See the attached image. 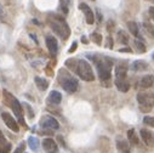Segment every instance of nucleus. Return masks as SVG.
Instances as JSON below:
<instances>
[{"mask_svg":"<svg viewBox=\"0 0 154 153\" xmlns=\"http://www.w3.org/2000/svg\"><path fill=\"white\" fill-rule=\"evenodd\" d=\"M130 142L125 141V140H118L116 141V148L121 152V153H130Z\"/></svg>","mask_w":154,"mask_h":153,"instance_id":"nucleus-18","label":"nucleus"},{"mask_svg":"<svg viewBox=\"0 0 154 153\" xmlns=\"http://www.w3.org/2000/svg\"><path fill=\"white\" fill-rule=\"evenodd\" d=\"M153 58H154V52H153Z\"/></svg>","mask_w":154,"mask_h":153,"instance_id":"nucleus-39","label":"nucleus"},{"mask_svg":"<svg viewBox=\"0 0 154 153\" xmlns=\"http://www.w3.org/2000/svg\"><path fill=\"white\" fill-rule=\"evenodd\" d=\"M143 27H144V30L154 39V26L149 22H143Z\"/></svg>","mask_w":154,"mask_h":153,"instance_id":"nucleus-25","label":"nucleus"},{"mask_svg":"<svg viewBox=\"0 0 154 153\" xmlns=\"http://www.w3.org/2000/svg\"><path fill=\"white\" fill-rule=\"evenodd\" d=\"M61 6H62V9H63V12H65V14H67V12H68L67 6L65 5V3H63V2H61Z\"/></svg>","mask_w":154,"mask_h":153,"instance_id":"nucleus-35","label":"nucleus"},{"mask_svg":"<svg viewBox=\"0 0 154 153\" xmlns=\"http://www.w3.org/2000/svg\"><path fill=\"white\" fill-rule=\"evenodd\" d=\"M58 75H59L58 77L59 84L62 85L63 90L67 91L68 94H73V93H75V91L78 90V87H79L78 80L74 77H72L66 69H61L59 73H58Z\"/></svg>","mask_w":154,"mask_h":153,"instance_id":"nucleus-4","label":"nucleus"},{"mask_svg":"<svg viewBox=\"0 0 154 153\" xmlns=\"http://www.w3.org/2000/svg\"><path fill=\"white\" fill-rule=\"evenodd\" d=\"M140 134H141V137H142L143 142L147 146H149V147H153L154 146V134L150 130H148V129H141Z\"/></svg>","mask_w":154,"mask_h":153,"instance_id":"nucleus-10","label":"nucleus"},{"mask_svg":"<svg viewBox=\"0 0 154 153\" xmlns=\"http://www.w3.org/2000/svg\"><path fill=\"white\" fill-rule=\"evenodd\" d=\"M154 85V75H144L141 78V80L138 81V86L142 87V89H149Z\"/></svg>","mask_w":154,"mask_h":153,"instance_id":"nucleus-12","label":"nucleus"},{"mask_svg":"<svg viewBox=\"0 0 154 153\" xmlns=\"http://www.w3.org/2000/svg\"><path fill=\"white\" fill-rule=\"evenodd\" d=\"M118 40L121 44H128L129 43V35L124 32V30H119L118 32Z\"/></svg>","mask_w":154,"mask_h":153,"instance_id":"nucleus-24","label":"nucleus"},{"mask_svg":"<svg viewBox=\"0 0 154 153\" xmlns=\"http://www.w3.org/2000/svg\"><path fill=\"white\" fill-rule=\"evenodd\" d=\"M40 127L44 129H50V130H57L59 128L58 121L51 117V115H44L40 119Z\"/></svg>","mask_w":154,"mask_h":153,"instance_id":"nucleus-6","label":"nucleus"},{"mask_svg":"<svg viewBox=\"0 0 154 153\" xmlns=\"http://www.w3.org/2000/svg\"><path fill=\"white\" fill-rule=\"evenodd\" d=\"M35 84H37L38 89L41 90V91L46 90L47 86H49V81H47L45 78H41V77H37V78H35Z\"/></svg>","mask_w":154,"mask_h":153,"instance_id":"nucleus-21","label":"nucleus"},{"mask_svg":"<svg viewBox=\"0 0 154 153\" xmlns=\"http://www.w3.org/2000/svg\"><path fill=\"white\" fill-rule=\"evenodd\" d=\"M46 46L49 49V52L51 54L52 57H55L58 52V43L56 40V38L53 37H46Z\"/></svg>","mask_w":154,"mask_h":153,"instance_id":"nucleus-11","label":"nucleus"},{"mask_svg":"<svg viewBox=\"0 0 154 153\" xmlns=\"http://www.w3.org/2000/svg\"><path fill=\"white\" fill-rule=\"evenodd\" d=\"M94 62L97 67V72H98V77L100 79L102 80L103 84L107 85V81L110 80V72H112V67H113V61L109 58V57H106V56H100V57H95L92 58ZM108 87V85H107Z\"/></svg>","mask_w":154,"mask_h":153,"instance_id":"nucleus-2","label":"nucleus"},{"mask_svg":"<svg viewBox=\"0 0 154 153\" xmlns=\"http://www.w3.org/2000/svg\"><path fill=\"white\" fill-rule=\"evenodd\" d=\"M3 136H4V135H3V133H2V131H0V137H3Z\"/></svg>","mask_w":154,"mask_h":153,"instance_id":"nucleus-38","label":"nucleus"},{"mask_svg":"<svg viewBox=\"0 0 154 153\" xmlns=\"http://www.w3.org/2000/svg\"><path fill=\"white\" fill-rule=\"evenodd\" d=\"M135 47H136V50H137V52L138 54H143V52H146L147 51V49H146V45L141 41V40H135Z\"/></svg>","mask_w":154,"mask_h":153,"instance_id":"nucleus-26","label":"nucleus"},{"mask_svg":"<svg viewBox=\"0 0 154 153\" xmlns=\"http://www.w3.org/2000/svg\"><path fill=\"white\" fill-rule=\"evenodd\" d=\"M114 84L120 93H128L130 90V83L126 79H115Z\"/></svg>","mask_w":154,"mask_h":153,"instance_id":"nucleus-13","label":"nucleus"},{"mask_svg":"<svg viewBox=\"0 0 154 153\" xmlns=\"http://www.w3.org/2000/svg\"><path fill=\"white\" fill-rule=\"evenodd\" d=\"M11 143L3 136V137H0V153H10L11 152Z\"/></svg>","mask_w":154,"mask_h":153,"instance_id":"nucleus-17","label":"nucleus"},{"mask_svg":"<svg viewBox=\"0 0 154 153\" xmlns=\"http://www.w3.org/2000/svg\"><path fill=\"white\" fill-rule=\"evenodd\" d=\"M66 66L74 71L78 77H80V79L85 80V81H94L95 80V74L94 71H92L91 66L86 62L85 60H68L66 61Z\"/></svg>","mask_w":154,"mask_h":153,"instance_id":"nucleus-1","label":"nucleus"},{"mask_svg":"<svg viewBox=\"0 0 154 153\" xmlns=\"http://www.w3.org/2000/svg\"><path fill=\"white\" fill-rule=\"evenodd\" d=\"M83 43H87V40L85 39V37H83Z\"/></svg>","mask_w":154,"mask_h":153,"instance_id":"nucleus-37","label":"nucleus"},{"mask_svg":"<svg viewBox=\"0 0 154 153\" xmlns=\"http://www.w3.org/2000/svg\"><path fill=\"white\" fill-rule=\"evenodd\" d=\"M128 28H129L130 33H131L134 37H138V26H137L136 22H134V21L128 22Z\"/></svg>","mask_w":154,"mask_h":153,"instance_id":"nucleus-23","label":"nucleus"},{"mask_svg":"<svg viewBox=\"0 0 154 153\" xmlns=\"http://www.w3.org/2000/svg\"><path fill=\"white\" fill-rule=\"evenodd\" d=\"M4 95H5V102L12 108L15 115L17 117V119L20 120V123H22L24 127H26V123H24V119H23V111H22V106L21 103L18 102V100L16 97H14L8 91H4Z\"/></svg>","mask_w":154,"mask_h":153,"instance_id":"nucleus-5","label":"nucleus"},{"mask_svg":"<svg viewBox=\"0 0 154 153\" xmlns=\"http://www.w3.org/2000/svg\"><path fill=\"white\" fill-rule=\"evenodd\" d=\"M140 109H141V112H144V113H147V112H149L150 109H152V107H149V106H140Z\"/></svg>","mask_w":154,"mask_h":153,"instance_id":"nucleus-30","label":"nucleus"},{"mask_svg":"<svg viewBox=\"0 0 154 153\" xmlns=\"http://www.w3.org/2000/svg\"><path fill=\"white\" fill-rule=\"evenodd\" d=\"M126 74H128V67L125 66H118L115 68V79H126Z\"/></svg>","mask_w":154,"mask_h":153,"instance_id":"nucleus-19","label":"nucleus"},{"mask_svg":"<svg viewBox=\"0 0 154 153\" xmlns=\"http://www.w3.org/2000/svg\"><path fill=\"white\" fill-rule=\"evenodd\" d=\"M24 148H26V143H24V142H21L20 146L17 147V149L15 151V153H22V152L24 151Z\"/></svg>","mask_w":154,"mask_h":153,"instance_id":"nucleus-29","label":"nucleus"},{"mask_svg":"<svg viewBox=\"0 0 154 153\" xmlns=\"http://www.w3.org/2000/svg\"><path fill=\"white\" fill-rule=\"evenodd\" d=\"M91 39H92V41H94L96 45H101L102 44V35L100 33H92Z\"/></svg>","mask_w":154,"mask_h":153,"instance_id":"nucleus-27","label":"nucleus"},{"mask_svg":"<svg viewBox=\"0 0 154 153\" xmlns=\"http://www.w3.org/2000/svg\"><path fill=\"white\" fill-rule=\"evenodd\" d=\"M107 47H109V49H112V47H113V40H112V38H110V37H108V38H107Z\"/></svg>","mask_w":154,"mask_h":153,"instance_id":"nucleus-32","label":"nucleus"},{"mask_svg":"<svg viewBox=\"0 0 154 153\" xmlns=\"http://www.w3.org/2000/svg\"><path fill=\"white\" fill-rule=\"evenodd\" d=\"M28 145L30 147L33 152H38L39 151V147H40V142L39 140L35 137V136H29L28 137Z\"/></svg>","mask_w":154,"mask_h":153,"instance_id":"nucleus-20","label":"nucleus"},{"mask_svg":"<svg viewBox=\"0 0 154 153\" xmlns=\"http://www.w3.org/2000/svg\"><path fill=\"white\" fill-rule=\"evenodd\" d=\"M113 24H114V23H113L112 21H109V22H108V24H107V27H108V30H109V32H110V30L113 29V28H112V27H113Z\"/></svg>","mask_w":154,"mask_h":153,"instance_id":"nucleus-36","label":"nucleus"},{"mask_svg":"<svg viewBox=\"0 0 154 153\" xmlns=\"http://www.w3.org/2000/svg\"><path fill=\"white\" fill-rule=\"evenodd\" d=\"M143 123L146 125H149V127L154 128V117H144L143 118Z\"/></svg>","mask_w":154,"mask_h":153,"instance_id":"nucleus-28","label":"nucleus"},{"mask_svg":"<svg viewBox=\"0 0 154 153\" xmlns=\"http://www.w3.org/2000/svg\"><path fill=\"white\" fill-rule=\"evenodd\" d=\"M47 21H49V24L52 28L53 32L57 35H59L62 39H67L71 35V29H69L67 22L63 20V17H61V16L53 14V15L49 16Z\"/></svg>","mask_w":154,"mask_h":153,"instance_id":"nucleus-3","label":"nucleus"},{"mask_svg":"<svg viewBox=\"0 0 154 153\" xmlns=\"http://www.w3.org/2000/svg\"><path fill=\"white\" fill-rule=\"evenodd\" d=\"M128 139H129V142H130L131 145H134V146L138 145V137H137L136 131H135L134 129H130V130L128 131Z\"/></svg>","mask_w":154,"mask_h":153,"instance_id":"nucleus-22","label":"nucleus"},{"mask_svg":"<svg viewBox=\"0 0 154 153\" xmlns=\"http://www.w3.org/2000/svg\"><path fill=\"white\" fill-rule=\"evenodd\" d=\"M77 46H78V43H77V41H74V43L72 44V47L68 50V52H69V54H73V52L77 50Z\"/></svg>","mask_w":154,"mask_h":153,"instance_id":"nucleus-31","label":"nucleus"},{"mask_svg":"<svg viewBox=\"0 0 154 153\" xmlns=\"http://www.w3.org/2000/svg\"><path fill=\"white\" fill-rule=\"evenodd\" d=\"M2 118H3V120H4L5 125H6L10 130H12V131H15V133H18L20 127H18V124H17V121L12 118V115H11V114H9V113L4 112V113H2Z\"/></svg>","mask_w":154,"mask_h":153,"instance_id":"nucleus-7","label":"nucleus"},{"mask_svg":"<svg viewBox=\"0 0 154 153\" xmlns=\"http://www.w3.org/2000/svg\"><path fill=\"white\" fill-rule=\"evenodd\" d=\"M131 69L135 71V72H143V71L148 69V63L146 62V61H142V60L135 61V62L131 65Z\"/></svg>","mask_w":154,"mask_h":153,"instance_id":"nucleus-16","label":"nucleus"},{"mask_svg":"<svg viewBox=\"0 0 154 153\" xmlns=\"http://www.w3.org/2000/svg\"><path fill=\"white\" fill-rule=\"evenodd\" d=\"M79 9L84 12L85 18H86V23H87V24H92V23L95 22V15H94V12H92V10H91L85 3H81V4L79 5Z\"/></svg>","mask_w":154,"mask_h":153,"instance_id":"nucleus-9","label":"nucleus"},{"mask_svg":"<svg viewBox=\"0 0 154 153\" xmlns=\"http://www.w3.org/2000/svg\"><path fill=\"white\" fill-rule=\"evenodd\" d=\"M149 15H150V17H152L153 21H154V8H153V6L149 8Z\"/></svg>","mask_w":154,"mask_h":153,"instance_id":"nucleus-33","label":"nucleus"},{"mask_svg":"<svg viewBox=\"0 0 154 153\" xmlns=\"http://www.w3.org/2000/svg\"><path fill=\"white\" fill-rule=\"evenodd\" d=\"M119 51H120V52H132V50H131L130 47H125V49H120Z\"/></svg>","mask_w":154,"mask_h":153,"instance_id":"nucleus-34","label":"nucleus"},{"mask_svg":"<svg viewBox=\"0 0 154 153\" xmlns=\"http://www.w3.org/2000/svg\"><path fill=\"white\" fill-rule=\"evenodd\" d=\"M61 101H62V95L58 91L53 90L49 94V97H47V102L51 103V105H59Z\"/></svg>","mask_w":154,"mask_h":153,"instance_id":"nucleus-15","label":"nucleus"},{"mask_svg":"<svg viewBox=\"0 0 154 153\" xmlns=\"http://www.w3.org/2000/svg\"><path fill=\"white\" fill-rule=\"evenodd\" d=\"M43 148L47 152V153H55L57 152V145L52 139H45L43 141Z\"/></svg>","mask_w":154,"mask_h":153,"instance_id":"nucleus-14","label":"nucleus"},{"mask_svg":"<svg viewBox=\"0 0 154 153\" xmlns=\"http://www.w3.org/2000/svg\"><path fill=\"white\" fill-rule=\"evenodd\" d=\"M137 101L142 106L153 107L154 106V95L153 94H148V93H140L137 95Z\"/></svg>","mask_w":154,"mask_h":153,"instance_id":"nucleus-8","label":"nucleus"}]
</instances>
